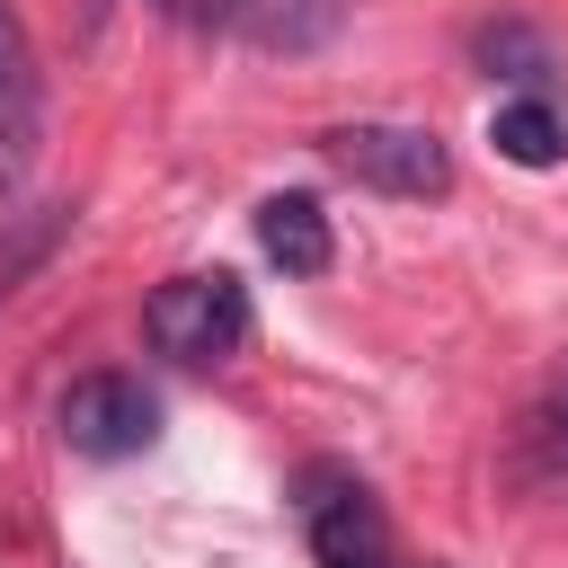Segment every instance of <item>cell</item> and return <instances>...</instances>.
<instances>
[{"instance_id": "6da1fadb", "label": "cell", "mask_w": 568, "mask_h": 568, "mask_svg": "<svg viewBox=\"0 0 568 568\" xmlns=\"http://www.w3.org/2000/svg\"><path fill=\"white\" fill-rule=\"evenodd\" d=\"M142 337H151V355H169V364H222V355L248 346V284L222 275V266H195V275L151 284Z\"/></svg>"}, {"instance_id": "7a4b0ae2", "label": "cell", "mask_w": 568, "mask_h": 568, "mask_svg": "<svg viewBox=\"0 0 568 568\" xmlns=\"http://www.w3.org/2000/svg\"><path fill=\"white\" fill-rule=\"evenodd\" d=\"M320 160L373 195H399V204H435L453 195V151L426 133V124H390V115H364V124H328L320 133Z\"/></svg>"}, {"instance_id": "3957f363", "label": "cell", "mask_w": 568, "mask_h": 568, "mask_svg": "<svg viewBox=\"0 0 568 568\" xmlns=\"http://www.w3.org/2000/svg\"><path fill=\"white\" fill-rule=\"evenodd\" d=\"M302 532H311V559L320 568H390V524L373 506V488L337 462H311L302 470Z\"/></svg>"}, {"instance_id": "277c9868", "label": "cell", "mask_w": 568, "mask_h": 568, "mask_svg": "<svg viewBox=\"0 0 568 568\" xmlns=\"http://www.w3.org/2000/svg\"><path fill=\"white\" fill-rule=\"evenodd\" d=\"M53 426H62L71 453L124 462V453H142V444L160 435V399L142 390V373H80V382L62 390V408H53Z\"/></svg>"}, {"instance_id": "5b68a950", "label": "cell", "mask_w": 568, "mask_h": 568, "mask_svg": "<svg viewBox=\"0 0 568 568\" xmlns=\"http://www.w3.org/2000/svg\"><path fill=\"white\" fill-rule=\"evenodd\" d=\"M44 160V62L27 18L0 0V195H18Z\"/></svg>"}, {"instance_id": "8992f818", "label": "cell", "mask_w": 568, "mask_h": 568, "mask_svg": "<svg viewBox=\"0 0 568 568\" xmlns=\"http://www.w3.org/2000/svg\"><path fill=\"white\" fill-rule=\"evenodd\" d=\"M497 479H506L515 497H550V488H568V373H559V382H541V390L506 417Z\"/></svg>"}, {"instance_id": "52a82bcc", "label": "cell", "mask_w": 568, "mask_h": 568, "mask_svg": "<svg viewBox=\"0 0 568 568\" xmlns=\"http://www.w3.org/2000/svg\"><path fill=\"white\" fill-rule=\"evenodd\" d=\"M355 0H222L231 36L257 44V53H320L337 27H346Z\"/></svg>"}, {"instance_id": "ba28073f", "label": "cell", "mask_w": 568, "mask_h": 568, "mask_svg": "<svg viewBox=\"0 0 568 568\" xmlns=\"http://www.w3.org/2000/svg\"><path fill=\"white\" fill-rule=\"evenodd\" d=\"M257 248H266L284 275H328L337 231H328L320 195H266V204H257Z\"/></svg>"}, {"instance_id": "9c48e42d", "label": "cell", "mask_w": 568, "mask_h": 568, "mask_svg": "<svg viewBox=\"0 0 568 568\" xmlns=\"http://www.w3.org/2000/svg\"><path fill=\"white\" fill-rule=\"evenodd\" d=\"M71 222H80V204H9V213H0V302L27 293V275L62 248Z\"/></svg>"}, {"instance_id": "30bf717a", "label": "cell", "mask_w": 568, "mask_h": 568, "mask_svg": "<svg viewBox=\"0 0 568 568\" xmlns=\"http://www.w3.org/2000/svg\"><path fill=\"white\" fill-rule=\"evenodd\" d=\"M488 142L515 160V169H559L568 160V124L550 115V98H506L488 115Z\"/></svg>"}, {"instance_id": "8fae6325", "label": "cell", "mask_w": 568, "mask_h": 568, "mask_svg": "<svg viewBox=\"0 0 568 568\" xmlns=\"http://www.w3.org/2000/svg\"><path fill=\"white\" fill-rule=\"evenodd\" d=\"M470 53L488 62V80H541V71H550V53H541V36H532V27H515V18H497V27H479V36H470Z\"/></svg>"}, {"instance_id": "7c38bea8", "label": "cell", "mask_w": 568, "mask_h": 568, "mask_svg": "<svg viewBox=\"0 0 568 568\" xmlns=\"http://www.w3.org/2000/svg\"><path fill=\"white\" fill-rule=\"evenodd\" d=\"M426 568H444V559H426Z\"/></svg>"}]
</instances>
